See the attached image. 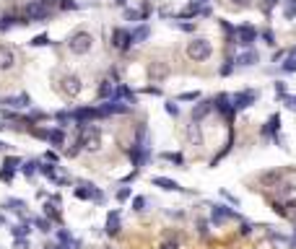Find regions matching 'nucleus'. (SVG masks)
<instances>
[{
    "label": "nucleus",
    "mask_w": 296,
    "mask_h": 249,
    "mask_svg": "<svg viewBox=\"0 0 296 249\" xmlns=\"http://www.w3.org/2000/svg\"><path fill=\"white\" fill-rule=\"evenodd\" d=\"M50 13H52V8L44 3V0H29V3L24 6V19H26V24H31V21H47L50 19Z\"/></svg>",
    "instance_id": "1"
},
{
    "label": "nucleus",
    "mask_w": 296,
    "mask_h": 249,
    "mask_svg": "<svg viewBox=\"0 0 296 249\" xmlns=\"http://www.w3.org/2000/svg\"><path fill=\"white\" fill-rule=\"evenodd\" d=\"M283 104L291 109V112H296V96H288V93H286V96H283Z\"/></svg>",
    "instance_id": "41"
},
{
    "label": "nucleus",
    "mask_w": 296,
    "mask_h": 249,
    "mask_svg": "<svg viewBox=\"0 0 296 249\" xmlns=\"http://www.w3.org/2000/svg\"><path fill=\"white\" fill-rule=\"evenodd\" d=\"M44 249H70V246H65V244H47Z\"/></svg>",
    "instance_id": "45"
},
{
    "label": "nucleus",
    "mask_w": 296,
    "mask_h": 249,
    "mask_svg": "<svg viewBox=\"0 0 296 249\" xmlns=\"http://www.w3.org/2000/svg\"><path fill=\"white\" fill-rule=\"evenodd\" d=\"M60 88H62V93H65V96H78V93H81V78L78 75H65L60 81Z\"/></svg>",
    "instance_id": "9"
},
{
    "label": "nucleus",
    "mask_w": 296,
    "mask_h": 249,
    "mask_svg": "<svg viewBox=\"0 0 296 249\" xmlns=\"http://www.w3.org/2000/svg\"><path fill=\"white\" fill-rule=\"evenodd\" d=\"M174 26L182 29V31H195V24H179V21H174Z\"/></svg>",
    "instance_id": "43"
},
{
    "label": "nucleus",
    "mask_w": 296,
    "mask_h": 249,
    "mask_svg": "<svg viewBox=\"0 0 296 249\" xmlns=\"http://www.w3.org/2000/svg\"><path fill=\"white\" fill-rule=\"evenodd\" d=\"M237 213H234L231 208H226V205H213V210H211V218H213V223L218 226V223H224L226 218H234Z\"/></svg>",
    "instance_id": "11"
},
{
    "label": "nucleus",
    "mask_w": 296,
    "mask_h": 249,
    "mask_svg": "<svg viewBox=\"0 0 296 249\" xmlns=\"http://www.w3.org/2000/svg\"><path fill=\"white\" fill-rule=\"evenodd\" d=\"M112 47L120 52H128L130 47H133V34L128 29H115L112 31Z\"/></svg>",
    "instance_id": "6"
},
{
    "label": "nucleus",
    "mask_w": 296,
    "mask_h": 249,
    "mask_svg": "<svg viewBox=\"0 0 296 249\" xmlns=\"http://www.w3.org/2000/svg\"><path fill=\"white\" fill-rule=\"evenodd\" d=\"M21 171H24L26 177H34L37 171H39V161H26V164L21 166Z\"/></svg>",
    "instance_id": "26"
},
{
    "label": "nucleus",
    "mask_w": 296,
    "mask_h": 249,
    "mask_svg": "<svg viewBox=\"0 0 296 249\" xmlns=\"http://www.w3.org/2000/svg\"><path fill=\"white\" fill-rule=\"evenodd\" d=\"M75 197H81V200H93V202H104V192H99L93 184L88 182H81L75 187Z\"/></svg>",
    "instance_id": "7"
},
{
    "label": "nucleus",
    "mask_w": 296,
    "mask_h": 249,
    "mask_svg": "<svg viewBox=\"0 0 296 249\" xmlns=\"http://www.w3.org/2000/svg\"><path fill=\"white\" fill-rule=\"evenodd\" d=\"M283 16H286V19H293V16H296V0H286V3H283Z\"/></svg>",
    "instance_id": "28"
},
{
    "label": "nucleus",
    "mask_w": 296,
    "mask_h": 249,
    "mask_svg": "<svg viewBox=\"0 0 296 249\" xmlns=\"http://www.w3.org/2000/svg\"><path fill=\"white\" fill-rule=\"evenodd\" d=\"M0 179H3V182H11V179H13V169L3 166V169H0Z\"/></svg>",
    "instance_id": "38"
},
{
    "label": "nucleus",
    "mask_w": 296,
    "mask_h": 249,
    "mask_svg": "<svg viewBox=\"0 0 296 249\" xmlns=\"http://www.w3.org/2000/svg\"><path fill=\"white\" fill-rule=\"evenodd\" d=\"M280 70H283V73H296V57L288 55L283 62H280Z\"/></svg>",
    "instance_id": "25"
},
{
    "label": "nucleus",
    "mask_w": 296,
    "mask_h": 249,
    "mask_svg": "<svg viewBox=\"0 0 296 249\" xmlns=\"http://www.w3.org/2000/svg\"><path fill=\"white\" fill-rule=\"evenodd\" d=\"M3 104L11 106V109H26V106H31V99H29V93H19V96L3 99Z\"/></svg>",
    "instance_id": "12"
},
{
    "label": "nucleus",
    "mask_w": 296,
    "mask_h": 249,
    "mask_svg": "<svg viewBox=\"0 0 296 249\" xmlns=\"http://www.w3.org/2000/svg\"><path fill=\"white\" fill-rule=\"evenodd\" d=\"M0 223H3V215H0Z\"/></svg>",
    "instance_id": "49"
},
{
    "label": "nucleus",
    "mask_w": 296,
    "mask_h": 249,
    "mask_svg": "<svg viewBox=\"0 0 296 249\" xmlns=\"http://www.w3.org/2000/svg\"><path fill=\"white\" fill-rule=\"evenodd\" d=\"M31 44H34V47H44V44H50V37H47V34H39V37L31 39Z\"/></svg>",
    "instance_id": "34"
},
{
    "label": "nucleus",
    "mask_w": 296,
    "mask_h": 249,
    "mask_svg": "<svg viewBox=\"0 0 296 249\" xmlns=\"http://www.w3.org/2000/svg\"><path fill=\"white\" fill-rule=\"evenodd\" d=\"M161 159L164 161H171V164H184V159H182V153H161Z\"/></svg>",
    "instance_id": "30"
},
{
    "label": "nucleus",
    "mask_w": 296,
    "mask_h": 249,
    "mask_svg": "<svg viewBox=\"0 0 296 249\" xmlns=\"http://www.w3.org/2000/svg\"><path fill=\"white\" fill-rule=\"evenodd\" d=\"M107 233H109V236L120 233V210H112L107 215Z\"/></svg>",
    "instance_id": "17"
},
{
    "label": "nucleus",
    "mask_w": 296,
    "mask_h": 249,
    "mask_svg": "<svg viewBox=\"0 0 296 249\" xmlns=\"http://www.w3.org/2000/svg\"><path fill=\"white\" fill-rule=\"evenodd\" d=\"M34 223H37V228H39V231H44V233L50 231V221H47V218H37Z\"/></svg>",
    "instance_id": "39"
},
{
    "label": "nucleus",
    "mask_w": 296,
    "mask_h": 249,
    "mask_svg": "<svg viewBox=\"0 0 296 249\" xmlns=\"http://www.w3.org/2000/svg\"><path fill=\"white\" fill-rule=\"evenodd\" d=\"M260 37L265 39V44H270V47L275 44V37H273V31H270V29H265V31H262V34H260Z\"/></svg>",
    "instance_id": "36"
},
{
    "label": "nucleus",
    "mask_w": 296,
    "mask_h": 249,
    "mask_svg": "<svg viewBox=\"0 0 296 249\" xmlns=\"http://www.w3.org/2000/svg\"><path fill=\"white\" fill-rule=\"evenodd\" d=\"M177 101H200V93L198 91H187V93H179Z\"/></svg>",
    "instance_id": "29"
},
{
    "label": "nucleus",
    "mask_w": 296,
    "mask_h": 249,
    "mask_svg": "<svg viewBox=\"0 0 296 249\" xmlns=\"http://www.w3.org/2000/svg\"><path fill=\"white\" fill-rule=\"evenodd\" d=\"M130 197V187H122V190H117V200L122 202V200H128Z\"/></svg>",
    "instance_id": "42"
},
{
    "label": "nucleus",
    "mask_w": 296,
    "mask_h": 249,
    "mask_svg": "<svg viewBox=\"0 0 296 249\" xmlns=\"http://www.w3.org/2000/svg\"><path fill=\"white\" fill-rule=\"evenodd\" d=\"M234 68H237V62H234V57H226L224 65H221V75H231Z\"/></svg>",
    "instance_id": "27"
},
{
    "label": "nucleus",
    "mask_w": 296,
    "mask_h": 249,
    "mask_svg": "<svg viewBox=\"0 0 296 249\" xmlns=\"http://www.w3.org/2000/svg\"><path fill=\"white\" fill-rule=\"evenodd\" d=\"M91 47H93V37L88 31H73L68 39V50L73 55H86V52H91Z\"/></svg>",
    "instance_id": "2"
},
{
    "label": "nucleus",
    "mask_w": 296,
    "mask_h": 249,
    "mask_svg": "<svg viewBox=\"0 0 296 249\" xmlns=\"http://www.w3.org/2000/svg\"><path fill=\"white\" fill-rule=\"evenodd\" d=\"M57 6H60L62 11H75V8H78L75 0H57Z\"/></svg>",
    "instance_id": "33"
},
{
    "label": "nucleus",
    "mask_w": 296,
    "mask_h": 249,
    "mask_svg": "<svg viewBox=\"0 0 296 249\" xmlns=\"http://www.w3.org/2000/svg\"><path fill=\"white\" fill-rule=\"evenodd\" d=\"M229 3H239V6H247L249 0H229Z\"/></svg>",
    "instance_id": "46"
},
{
    "label": "nucleus",
    "mask_w": 296,
    "mask_h": 249,
    "mask_svg": "<svg viewBox=\"0 0 296 249\" xmlns=\"http://www.w3.org/2000/svg\"><path fill=\"white\" fill-rule=\"evenodd\" d=\"M0 151H6V143H0Z\"/></svg>",
    "instance_id": "48"
},
{
    "label": "nucleus",
    "mask_w": 296,
    "mask_h": 249,
    "mask_svg": "<svg viewBox=\"0 0 296 249\" xmlns=\"http://www.w3.org/2000/svg\"><path fill=\"white\" fill-rule=\"evenodd\" d=\"M6 208H8V210H13V213H24L26 202H24V200H16V197H11V200H6Z\"/></svg>",
    "instance_id": "24"
},
{
    "label": "nucleus",
    "mask_w": 296,
    "mask_h": 249,
    "mask_svg": "<svg viewBox=\"0 0 296 249\" xmlns=\"http://www.w3.org/2000/svg\"><path fill=\"white\" fill-rule=\"evenodd\" d=\"M44 215L50 218V221H55V223L62 221V218H60V210L55 208V202H47V205H44Z\"/></svg>",
    "instance_id": "22"
},
{
    "label": "nucleus",
    "mask_w": 296,
    "mask_h": 249,
    "mask_svg": "<svg viewBox=\"0 0 296 249\" xmlns=\"http://www.w3.org/2000/svg\"><path fill=\"white\" fill-rule=\"evenodd\" d=\"M133 210H138V213L146 210V197H135V200H133Z\"/></svg>",
    "instance_id": "37"
},
{
    "label": "nucleus",
    "mask_w": 296,
    "mask_h": 249,
    "mask_svg": "<svg viewBox=\"0 0 296 249\" xmlns=\"http://www.w3.org/2000/svg\"><path fill=\"white\" fill-rule=\"evenodd\" d=\"M213 112V101H198L195 106H192V122H200L206 114H211Z\"/></svg>",
    "instance_id": "14"
},
{
    "label": "nucleus",
    "mask_w": 296,
    "mask_h": 249,
    "mask_svg": "<svg viewBox=\"0 0 296 249\" xmlns=\"http://www.w3.org/2000/svg\"><path fill=\"white\" fill-rule=\"evenodd\" d=\"M125 19H128V21H143V13H140V11H133V8H128V11H125Z\"/></svg>",
    "instance_id": "31"
},
{
    "label": "nucleus",
    "mask_w": 296,
    "mask_h": 249,
    "mask_svg": "<svg viewBox=\"0 0 296 249\" xmlns=\"http://www.w3.org/2000/svg\"><path fill=\"white\" fill-rule=\"evenodd\" d=\"M16 249H29V239H16Z\"/></svg>",
    "instance_id": "44"
},
{
    "label": "nucleus",
    "mask_w": 296,
    "mask_h": 249,
    "mask_svg": "<svg viewBox=\"0 0 296 249\" xmlns=\"http://www.w3.org/2000/svg\"><path fill=\"white\" fill-rule=\"evenodd\" d=\"M255 99H257V91H252V88L237 91V93L231 96V106H234V112H242V109L252 106V104H255Z\"/></svg>",
    "instance_id": "5"
},
{
    "label": "nucleus",
    "mask_w": 296,
    "mask_h": 249,
    "mask_svg": "<svg viewBox=\"0 0 296 249\" xmlns=\"http://www.w3.org/2000/svg\"><path fill=\"white\" fill-rule=\"evenodd\" d=\"M257 60H260V55H257L255 50H244L234 62H237V68H249V65H255Z\"/></svg>",
    "instance_id": "13"
},
{
    "label": "nucleus",
    "mask_w": 296,
    "mask_h": 249,
    "mask_svg": "<svg viewBox=\"0 0 296 249\" xmlns=\"http://www.w3.org/2000/svg\"><path fill=\"white\" fill-rule=\"evenodd\" d=\"M44 3H47V6H50V8H52V6H57V0H44Z\"/></svg>",
    "instance_id": "47"
},
{
    "label": "nucleus",
    "mask_w": 296,
    "mask_h": 249,
    "mask_svg": "<svg viewBox=\"0 0 296 249\" xmlns=\"http://www.w3.org/2000/svg\"><path fill=\"white\" fill-rule=\"evenodd\" d=\"M166 114H171V117H179V106H177L174 101H166Z\"/></svg>",
    "instance_id": "35"
},
{
    "label": "nucleus",
    "mask_w": 296,
    "mask_h": 249,
    "mask_svg": "<svg viewBox=\"0 0 296 249\" xmlns=\"http://www.w3.org/2000/svg\"><path fill=\"white\" fill-rule=\"evenodd\" d=\"M16 65V50L8 44H0V70H11Z\"/></svg>",
    "instance_id": "10"
},
{
    "label": "nucleus",
    "mask_w": 296,
    "mask_h": 249,
    "mask_svg": "<svg viewBox=\"0 0 296 249\" xmlns=\"http://www.w3.org/2000/svg\"><path fill=\"white\" fill-rule=\"evenodd\" d=\"M57 241H60V244H65V246H81V244H78L65 228H60V231H57Z\"/></svg>",
    "instance_id": "21"
},
{
    "label": "nucleus",
    "mask_w": 296,
    "mask_h": 249,
    "mask_svg": "<svg viewBox=\"0 0 296 249\" xmlns=\"http://www.w3.org/2000/svg\"><path fill=\"white\" fill-rule=\"evenodd\" d=\"M3 166H8V169H21V159H16V156H8V159H6V164Z\"/></svg>",
    "instance_id": "32"
},
{
    "label": "nucleus",
    "mask_w": 296,
    "mask_h": 249,
    "mask_svg": "<svg viewBox=\"0 0 296 249\" xmlns=\"http://www.w3.org/2000/svg\"><path fill=\"white\" fill-rule=\"evenodd\" d=\"M153 184L161 187V190H169V192H184L174 179H166V177H153Z\"/></svg>",
    "instance_id": "16"
},
{
    "label": "nucleus",
    "mask_w": 296,
    "mask_h": 249,
    "mask_svg": "<svg viewBox=\"0 0 296 249\" xmlns=\"http://www.w3.org/2000/svg\"><path fill=\"white\" fill-rule=\"evenodd\" d=\"M213 109H216V112H221L226 119H231L234 114H237V112H234V106H231V96H229V93H218V96L213 99Z\"/></svg>",
    "instance_id": "8"
},
{
    "label": "nucleus",
    "mask_w": 296,
    "mask_h": 249,
    "mask_svg": "<svg viewBox=\"0 0 296 249\" xmlns=\"http://www.w3.org/2000/svg\"><path fill=\"white\" fill-rule=\"evenodd\" d=\"M29 231H31L29 223H16V226L11 228V233H13L16 239H26V236H29Z\"/></svg>",
    "instance_id": "23"
},
{
    "label": "nucleus",
    "mask_w": 296,
    "mask_h": 249,
    "mask_svg": "<svg viewBox=\"0 0 296 249\" xmlns=\"http://www.w3.org/2000/svg\"><path fill=\"white\" fill-rule=\"evenodd\" d=\"M213 55V44L208 39H192L190 44H187V57L195 60V62H203V60H208Z\"/></svg>",
    "instance_id": "3"
},
{
    "label": "nucleus",
    "mask_w": 296,
    "mask_h": 249,
    "mask_svg": "<svg viewBox=\"0 0 296 249\" xmlns=\"http://www.w3.org/2000/svg\"><path fill=\"white\" fill-rule=\"evenodd\" d=\"M133 44H140V42H146L148 39V34H151V29H148V24H140V26H135L133 31Z\"/></svg>",
    "instance_id": "19"
},
{
    "label": "nucleus",
    "mask_w": 296,
    "mask_h": 249,
    "mask_svg": "<svg viewBox=\"0 0 296 249\" xmlns=\"http://www.w3.org/2000/svg\"><path fill=\"white\" fill-rule=\"evenodd\" d=\"M115 86H117V83H112V81H102V83H99V96H102V99H112Z\"/></svg>",
    "instance_id": "20"
},
{
    "label": "nucleus",
    "mask_w": 296,
    "mask_h": 249,
    "mask_svg": "<svg viewBox=\"0 0 296 249\" xmlns=\"http://www.w3.org/2000/svg\"><path fill=\"white\" fill-rule=\"evenodd\" d=\"M275 96H278V99H283V96H286V83H283V81H278V83H275Z\"/></svg>",
    "instance_id": "40"
},
{
    "label": "nucleus",
    "mask_w": 296,
    "mask_h": 249,
    "mask_svg": "<svg viewBox=\"0 0 296 249\" xmlns=\"http://www.w3.org/2000/svg\"><path fill=\"white\" fill-rule=\"evenodd\" d=\"M278 133H280V117H278V114H273L268 122H265V128H262V138H270V135L275 138Z\"/></svg>",
    "instance_id": "15"
},
{
    "label": "nucleus",
    "mask_w": 296,
    "mask_h": 249,
    "mask_svg": "<svg viewBox=\"0 0 296 249\" xmlns=\"http://www.w3.org/2000/svg\"><path fill=\"white\" fill-rule=\"evenodd\" d=\"M47 143L55 146V148H62V146H65V133H62V128H52V130H50V138H47Z\"/></svg>",
    "instance_id": "18"
},
{
    "label": "nucleus",
    "mask_w": 296,
    "mask_h": 249,
    "mask_svg": "<svg viewBox=\"0 0 296 249\" xmlns=\"http://www.w3.org/2000/svg\"><path fill=\"white\" fill-rule=\"evenodd\" d=\"M234 42H237L239 47H247V50H249V47L257 42V29L249 26V24L237 26V31H234Z\"/></svg>",
    "instance_id": "4"
}]
</instances>
